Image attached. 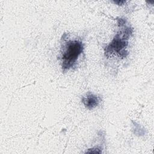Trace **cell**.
Instances as JSON below:
<instances>
[{"label":"cell","instance_id":"obj_1","mask_svg":"<svg viewBox=\"0 0 154 154\" xmlns=\"http://www.w3.org/2000/svg\"><path fill=\"white\" fill-rule=\"evenodd\" d=\"M63 43L61 48V63L64 70L72 68L76 63L79 56L83 51V43L76 39L63 38Z\"/></svg>","mask_w":154,"mask_h":154},{"label":"cell","instance_id":"obj_2","mask_svg":"<svg viewBox=\"0 0 154 154\" xmlns=\"http://www.w3.org/2000/svg\"><path fill=\"white\" fill-rule=\"evenodd\" d=\"M82 102L86 108L91 109L98 105L99 103V99L96 95L89 93L87 94L85 96L82 97Z\"/></svg>","mask_w":154,"mask_h":154},{"label":"cell","instance_id":"obj_3","mask_svg":"<svg viewBox=\"0 0 154 154\" xmlns=\"http://www.w3.org/2000/svg\"><path fill=\"white\" fill-rule=\"evenodd\" d=\"M115 3L118 4V5H122L124 2H125V1H114Z\"/></svg>","mask_w":154,"mask_h":154}]
</instances>
